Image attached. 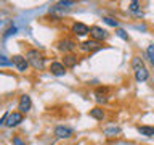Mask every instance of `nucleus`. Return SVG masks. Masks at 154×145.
<instances>
[{
    "instance_id": "obj_24",
    "label": "nucleus",
    "mask_w": 154,
    "mask_h": 145,
    "mask_svg": "<svg viewBox=\"0 0 154 145\" xmlns=\"http://www.w3.org/2000/svg\"><path fill=\"white\" fill-rule=\"evenodd\" d=\"M8 116H10V111H7L2 118H0V126H3V124H7V119H8Z\"/></svg>"
},
{
    "instance_id": "obj_5",
    "label": "nucleus",
    "mask_w": 154,
    "mask_h": 145,
    "mask_svg": "<svg viewBox=\"0 0 154 145\" xmlns=\"http://www.w3.org/2000/svg\"><path fill=\"white\" fill-rule=\"evenodd\" d=\"M11 61H13V65L16 66V69L19 72H26L27 71V68H29V63L26 60V56H23V55H14L11 58Z\"/></svg>"
},
{
    "instance_id": "obj_20",
    "label": "nucleus",
    "mask_w": 154,
    "mask_h": 145,
    "mask_svg": "<svg viewBox=\"0 0 154 145\" xmlns=\"http://www.w3.org/2000/svg\"><path fill=\"white\" fill-rule=\"evenodd\" d=\"M103 21H104L106 24H108V26H112V27H117V26H119L117 19H114V18H109V16L103 18Z\"/></svg>"
},
{
    "instance_id": "obj_12",
    "label": "nucleus",
    "mask_w": 154,
    "mask_h": 145,
    "mask_svg": "<svg viewBox=\"0 0 154 145\" xmlns=\"http://www.w3.org/2000/svg\"><path fill=\"white\" fill-rule=\"evenodd\" d=\"M48 13H50L51 14V16L53 18H55V19H61L63 16H64V14L67 13V10H64V8H63V7H60V5H53V7H50V10H48Z\"/></svg>"
},
{
    "instance_id": "obj_8",
    "label": "nucleus",
    "mask_w": 154,
    "mask_h": 145,
    "mask_svg": "<svg viewBox=\"0 0 154 145\" xmlns=\"http://www.w3.org/2000/svg\"><path fill=\"white\" fill-rule=\"evenodd\" d=\"M72 134H74V130L67 126H56L55 127V135L58 139H69L72 137Z\"/></svg>"
},
{
    "instance_id": "obj_13",
    "label": "nucleus",
    "mask_w": 154,
    "mask_h": 145,
    "mask_svg": "<svg viewBox=\"0 0 154 145\" xmlns=\"http://www.w3.org/2000/svg\"><path fill=\"white\" fill-rule=\"evenodd\" d=\"M63 65L66 68H74L77 65V56L74 53H67V55L63 56Z\"/></svg>"
},
{
    "instance_id": "obj_23",
    "label": "nucleus",
    "mask_w": 154,
    "mask_h": 145,
    "mask_svg": "<svg viewBox=\"0 0 154 145\" xmlns=\"http://www.w3.org/2000/svg\"><path fill=\"white\" fill-rule=\"evenodd\" d=\"M116 34H117L120 39H124V40H128V34L125 32L124 29H117V31H116Z\"/></svg>"
},
{
    "instance_id": "obj_26",
    "label": "nucleus",
    "mask_w": 154,
    "mask_h": 145,
    "mask_svg": "<svg viewBox=\"0 0 154 145\" xmlns=\"http://www.w3.org/2000/svg\"><path fill=\"white\" fill-rule=\"evenodd\" d=\"M13 145H26V143H24V142H23V140H21V139H18V137H14V139H13Z\"/></svg>"
},
{
    "instance_id": "obj_4",
    "label": "nucleus",
    "mask_w": 154,
    "mask_h": 145,
    "mask_svg": "<svg viewBox=\"0 0 154 145\" xmlns=\"http://www.w3.org/2000/svg\"><path fill=\"white\" fill-rule=\"evenodd\" d=\"M71 31L77 37H85L87 34H90V27L87 26V24H84V23H74L71 26Z\"/></svg>"
},
{
    "instance_id": "obj_1",
    "label": "nucleus",
    "mask_w": 154,
    "mask_h": 145,
    "mask_svg": "<svg viewBox=\"0 0 154 145\" xmlns=\"http://www.w3.org/2000/svg\"><path fill=\"white\" fill-rule=\"evenodd\" d=\"M26 60L35 71H42L45 68V56L35 48H31V50L26 52Z\"/></svg>"
},
{
    "instance_id": "obj_10",
    "label": "nucleus",
    "mask_w": 154,
    "mask_h": 145,
    "mask_svg": "<svg viewBox=\"0 0 154 145\" xmlns=\"http://www.w3.org/2000/svg\"><path fill=\"white\" fill-rule=\"evenodd\" d=\"M133 72H135L137 82H144V81H148V77H149V71H148L146 66H140L137 69H133Z\"/></svg>"
},
{
    "instance_id": "obj_3",
    "label": "nucleus",
    "mask_w": 154,
    "mask_h": 145,
    "mask_svg": "<svg viewBox=\"0 0 154 145\" xmlns=\"http://www.w3.org/2000/svg\"><path fill=\"white\" fill-rule=\"evenodd\" d=\"M77 47V44L74 40H71V39H61L60 42H58V50H61L64 55H67V53L74 52Z\"/></svg>"
},
{
    "instance_id": "obj_17",
    "label": "nucleus",
    "mask_w": 154,
    "mask_h": 145,
    "mask_svg": "<svg viewBox=\"0 0 154 145\" xmlns=\"http://www.w3.org/2000/svg\"><path fill=\"white\" fill-rule=\"evenodd\" d=\"M140 2H137V0H133V2H130L128 3V10L130 11H133V13H137V14H141V11H140Z\"/></svg>"
},
{
    "instance_id": "obj_11",
    "label": "nucleus",
    "mask_w": 154,
    "mask_h": 145,
    "mask_svg": "<svg viewBox=\"0 0 154 145\" xmlns=\"http://www.w3.org/2000/svg\"><path fill=\"white\" fill-rule=\"evenodd\" d=\"M50 72L53 76H64L66 74V66L60 61H53L50 65Z\"/></svg>"
},
{
    "instance_id": "obj_14",
    "label": "nucleus",
    "mask_w": 154,
    "mask_h": 145,
    "mask_svg": "<svg viewBox=\"0 0 154 145\" xmlns=\"http://www.w3.org/2000/svg\"><path fill=\"white\" fill-rule=\"evenodd\" d=\"M122 132V129L119 127V126H108V127L103 129V134L106 137H116V135H119Z\"/></svg>"
},
{
    "instance_id": "obj_6",
    "label": "nucleus",
    "mask_w": 154,
    "mask_h": 145,
    "mask_svg": "<svg viewBox=\"0 0 154 145\" xmlns=\"http://www.w3.org/2000/svg\"><path fill=\"white\" fill-rule=\"evenodd\" d=\"M32 108V102H31V97H29L27 94L21 95V98H19V103H18V110L19 113H27L29 110Z\"/></svg>"
},
{
    "instance_id": "obj_25",
    "label": "nucleus",
    "mask_w": 154,
    "mask_h": 145,
    "mask_svg": "<svg viewBox=\"0 0 154 145\" xmlns=\"http://www.w3.org/2000/svg\"><path fill=\"white\" fill-rule=\"evenodd\" d=\"M14 32H16V26H11V27H10L8 31H7V34H5V37L11 36V34H14Z\"/></svg>"
},
{
    "instance_id": "obj_18",
    "label": "nucleus",
    "mask_w": 154,
    "mask_h": 145,
    "mask_svg": "<svg viewBox=\"0 0 154 145\" xmlns=\"http://www.w3.org/2000/svg\"><path fill=\"white\" fill-rule=\"evenodd\" d=\"M146 55H148V58H149V61H151V65L154 66V44H149V45H148Z\"/></svg>"
},
{
    "instance_id": "obj_7",
    "label": "nucleus",
    "mask_w": 154,
    "mask_h": 145,
    "mask_svg": "<svg viewBox=\"0 0 154 145\" xmlns=\"http://www.w3.org/2000/svg\"><path fill=\"white\" fill-rule=\"evenodd\" d=\"M23 123V113H19V111H13V113H10L8 119H7V127H16L18 124Z\"/></svg>"
},
{
    "instance_id": "obj_22",
    "label": "nucleus",
    "mask_w": 154,
    "mask_h": 145,
    "mask_svg": "<svg viewBox=\"0 0 154 145\" xmlns=\"http://www.w3.org/2000/svg\"><path fill=\"white\" fill-rule=\"evenodd\" d=\"M58 5L63 8H71L72 5H75V2H71V0H61V2H58Z\"/></svg>"
},
{
    "instance_id": "obj_2",
    "label": "nucleus",
    "mask_w": 154,
    "mask_h": 145,
    "mask_svg": "<svg viewBox=\"0 0 154 145\" xmlns=\"http://www.w3.org/2000/svg\"><path fill=\"white\" fill-rule=\"evenodd\" d=\"M90 37H91V40H95V42H103L109 37V34L106 29L100 27V26H91L90 27Z\"/></svg>"
},
{
    "instance_id": "obj_15",
    "label": "nucleus",
    "mask_w": 154,
    "mask_h": 145,
    "mask_svg": "<svg viewBox=\"0 0 154 145\" xmlns=\"http://www.w3.org/2000/svg\"><path fill=\"white\" fill-rule=\"evenodd\" d=\"M137 130L144 137H154V126H138Z\"/></svg>"
},
{
    "instance_id": "obj_16",
    "label": "nucleus",
    "mask_w": 154,
    "mask_h": 145,
    "mask_svg": "<svg viewBox=\"0 0 154 145\" xmlns=\"http://www.w3.org/2000/svg\"><path fill=\"white\" fill-rule=\"evenodd\" d=\"M88 114H90L93 119H98V121H103V119H104V111L101 110L100 106H95V108H91Z\"/></svg>"
},
{
    "instance_id": "obj_21",
    "label": "nucleus",
    "mask_w": 154,
    "mask_h": 145,
    "mask_svg": "<svg viewBox=\"0 0 154 145\" xmlns=\"http://www.w3.org/2000/svg\"><path fill=\"white\" fill-rule=\"evenodd\" d=\"M10 65H13V61H10L7 56L0 53V66H10Z\"/></svg>"
},
{
    "instance_id": "obj_9",
    "label": "nucleus",
    "mask_w": 154,
    "mask_h": 145,
    "mask_svg": "<svg viewBox=\"0 0 154 145\" xmlns=\"http://www.w3.org/2000/svg\"><path fill=\"white\" fill-rule=\"evenodd\" d=\"M79 48L82 52H95V50H100L101 45H100V42H95V40H85V42L79 44Z\"/></svg>"
},
{
    "instance_id": "obj_19",
    "label": "nucleus",
    "mask_w": 154,
    "mask_h": 145,
    "mask_svg": "<svg viewBox=\"0 0 154 145\" xmlns=\"http://www.w3.org/2000/svg\"><path fill=\"white\" fill-rule=\"evenodd\" d=\"M96 102H98V103H106V102H108V97L103 94V89L96 90Z\"/></svg>"
}]
</instances>
